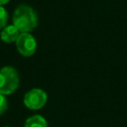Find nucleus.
<instances>
[{"label": "nucleus", "mask_w": 127, "mask_h": 127, "mask_svg": "<svg viewBox=\"0 0 127 127\" xmlns=\"http://www.w3.org/2000/svg\"><path fill=\"white\" fill-rule=\"evenodd\" d=\"M18 71L12 66H4L0 69V93L8 95L13 93L19 86Z\"/></svg>", "instance_id": "2"}, {"label": "nucleus", "mask_w": 127, "mask_h": 127, "mask_svg": "<svg viewBox=\"0 0 127 127\" xmlns=\"http://www.w3.org/2000/svg\"><path fill=\"white\" fill-rule=\"evenodd\" d=\"M13 25L21 33H29L38 26V16L35 10L28 5H20L13 14Z\"/></svg>", "instance_id": "1"}, {"label": "nucleus", "mask_w": 127, "mask_h": 127, "mask_svg": "<svg viewBox=\"0 0 127 127\" xmlns=\"http://www.w3.org/2000/svg\"><path fill=\"white\" fill-rule=\"evenodd\" d=\"M8 108V103H7V99L6 97L0 93V115H2L3 113H5V111Z\"/></svg>", "instance_id": "8"}, {"label": "nucleus", "mask_w": 127, "mask_h": 127, "mask_svg": "<svg viewBox=\"0 0 127 127\" xmlns=\"http://www.w3.org/2000/svg\"><path fill=\"white\" fill-rule=\"evenodd\" d=\"M4 127H10V126H4Z\"/></svg>", "instance_id": "10"}, {"label": "nucleus", "mask_w": 127, "mask_h": 127, "mask_svg": "<svg viewBox=\"0 0 127 127\" xmlns=\"http://www.w3.org/2000/svg\"><path fill=\"white\" fill-rule=\"evenodd\" d=\"M48 100V94L41 88H32L24 95V105L31 110H38L45 106Z\"/></svg>", "instance_id": "3"}, {"label": "nucleus", "mask_w": 127, "mask_h": 127, "mask_svg": "<svg viewBox=\"0 0 127 127\" xmlns=\"http://www.w3.org/2000/svg\"><path fill=\"white\" fill-rule=\"evenodd\" d=\"M20 34H21L20 31L14 25H7L6 27H4L1 30L0 38L3 42L10 44V43L16 42Z\"/></svg>", "instance_id": "5"}, {"label": "nucleus", "mask_w": 127, "mask_h": 127, "mask_svg": "<svg viewBox=\"0 0 127 127\" xmlns=\"http://www.w3.org/2000/svg\"><path fill=\"white\" fill-rule=\"evenodd\" d=\"M24 127H48V122L44 116L36 114L26 119Z\"/></svg>", "instance_id": "6"}, {"label": "nucleus", "mask_w": 127, "mask_h": 127, "mask_svg": "<svg viewBox=\"0 0 127 127\" xmlns=\"http://www.w3.org/2000/svg\"><path fill=\"white\" fill-rule=\"evenodd\" d=\"M15 43L17 51L23 57H31L37 50V42L30 33H21Z\"/></svg>", "instance_id": "4"}, {"label": "nucleus", "mask_w": 127, "mask_h": 127, "mask_svg": "<svg viewBox=\"0 0 127 127\" xmlns=\"http://www.w3.org/2000/svg\"><path fill=\"white\" fill-rule=\"evenodd\" d=\"M9 1H10V0H0V6H3V5H5V4H7Z\"/></svg>", "instance_id": "9"}, {"label": "nucleus", "mask_w": 127, "mask_h": 127, "mask_svg": "<svg viewBox=\"0 0 127 127\" xmlns=\"http://www.w3.org/2000/svg\"><path fill=\"white\" fill-rule=\"evenodd\" d=\"M8 21V13L3 6H0V30L7 26Z\"/></svg>", "instance_id": "7"}]
</instances>
